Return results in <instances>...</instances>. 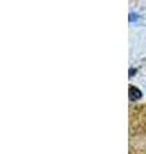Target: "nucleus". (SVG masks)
<instances>
[{
    "instance_id": "f257e3e1",
    "label": "nucleus",
    "mask_w": 146,
    "mask_h": 154,
    "mask_svg": "<svg viewBox=\"0 0 146 154\" xmlns=\"http://www.w3.org/2000/svg\"><path fill=\"white\" fill-rule=\"evenodd\" d=\"M128 94H129V99L131 100H137V99H140L141 96H142V93H141L137 88H135V86H132V85L129 86Z\"/></svg>"
}]
</instances>
